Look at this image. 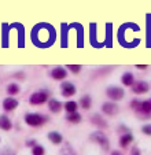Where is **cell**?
I'll return each instance as SVG.
<instances>
[{
	"label": "cell",
	"mask_w": 151,
	"mask_h": 155,
	"mask_svg": "<svg viewBox=\"0 0 151 155\" xmlns=\"http://www.w3.org/2000/svg\"><path fill=\"white\" fill-rule=\"evenodd\" d=\"M131 107L133 108L136 113H142V114H144V113H151V99L143 100V102L135 99V100H132Z\"/></svg>",
	"instance_id": "1"
},
{
	"label": "cell",
	"mask_w": 151,
	"mask_h": 155,
	"mask_svg": "<svg viewBox=\"0 0 151 155\" xmlns=\"http://www.w3.org/2000/svg\"><path fill=\"white\" fill-rule=\"evenodd\" d=\"M91 140L98 143L99 146H102L103 150H109V147H110V141H109V139L106 137V135L103 132H99V130L93 132L92 135H91Z\"/></svg>",
	"instance_id": "2"
},
{
	"label": "cell",
	"mask_w": 151,
	"mask_h": 155,
	"mask_svg": "<svg viewBox=\"0 0 151 155\" xmlns=\"http://www.w3.org/2000/svg\"><path fill=\"white\" fill-rule=\"evenodd\" d=\"M106 95H107L109 97H110L111 100H114V102H117V100H121L122 97H124L125 92L122 88L119 87H109L107 88V91H106Z\"/></svg>",
	"instance_id": "3"
},
{
	"label": "cell",
	"mask_w": 151,
	"mask_h": 155,
	"mask_svg": "<svg viewBox=\"0 0 151 155\" xmlns=\"http://www.w3.org/2000/svg\"><path fill=\"white\" fill-rule=\"evenodd\" d=\"M45 120L47 118L41 117L40 114H26L25 115V121H26V124L30 126H40L45 122Z\"/></svg>",
	"instance_id": "4"
},
{
	"label": "cell",
	"mask_w": 151,
	"mask_h": 155,
	"mask_svg": "<svg viewBox=\"0 0 151 155\" xmlns=\"http://www.w3.org/2000/svg\"><path fill=\"white\" fill-rule=\"evenodd\" d=\"M47 99H48V92L47 91H39V92H35V94L30 96V103L32 104H43V103L47 102Z\"/></svg>",
	"instance_id": "5"
},
{
	"label": "cell",
	"mask_w": 151,
	"mask_h": 155,
	"mask_svg": "<svg viewBox=\"0 0 151 155\" xmlns=\"http://www.w3.org/2000/svg\"><path fill=\"white\" fill-rule=\"evenodd\" d=\"M148 84L146 81H137L132 85V92L136 95H142V94H147L148 92Z\"/></svg>",
	"instance_id": "6"
},
{
	"label": "cell",
	"mask_w": 151,
	"mask_h": 155,
	"mask_svg": "<svg viewBox=\"0 0 151 155\" xmlns=\"http://www.w3.org/2000/svg\"><path fill=\"white\" fill-rule=\"evenodd\" d=\"M102 111L105 113L106 115L113 117V115H116L117 113H118V106H117L116 103H113V102H107V103H105V104L102 106Z\"/></svg>",
	"instance_id": "7"
},
{
	"label": "cell",
	"mask_w": 151,
	"mask_h": 155,
	"mask_svg": "<svg viewBox=\"0 0 151 155\" xmlns=\"http://www.w3.org/2000/svg\"><path fill=\"white\" fill-rule=\"evenodd\" d=\"M61 89H62V95L65 97H70L76 94V87L73 84H70V82H62Z\"/></svg>",
	"instance_id": "8"
},
{
	"label": "cell",
	"mask_w": 151,
	"mask_h": 155,
	"mask_svg": "<svg viewBox=\"0 0 151 155\" xmlns=\"http://www.w3.org/2000/svg\"><path fill=\"white\" fill-rule=\"evenodd\" d=\"M17 104H18V102L15 99L7 97V99H4V102H3V108L6 111H11V110H14V108L17 107Z\"/></svg>",
	"instance_id": "9"
},
{
	"label": "cell",
	"mask_w": 151,
	"mask_h": 155,
	"mask_svg": "<svg viewBox=\"0 0 151 155\" xmlns=\"http://www.w3.org/2000/svg\"><path fill=\"white\" fill-rule=\"evenodd\" d=\"M121 81H122V84L125 85V87H132V85L135 84V80H133V74L132 73H124L122 74V77H121Z\"/></svg>",
	"instance_id": "10"
},
{
	"label": "cell",
	"mask_w": 151,
	"mask_h": 155,
	"mask_svg": "<svg viewBox=\"0 0 151 155\" xmlns=\"http://www.w3.org/2000/svg\"><path fill=\"white\" fill-rule=\"evenodd\" d=\"M66 70L63 68H55L52 71H51V76L54 77L55 80H63L66 77Z\"/></svg>",
	"instance_id": "11"
},
{
	"label": "cell",
	"mask_w": 151,
	"mask_h": 155,
	"mask_svg": "<svg viewBox=\"0 0 151 155\" xmlns=\"http://www.w3.org/2000/svg\"><path fill=\"white\" fill-rule=\"evenodd\" d=\"M132 141H133V136H132V133H129V132L119 137V144H121V147H128Z\"/></svg>",
	"instance_id": "12"
},
{
	"label": "cell",
	"mask_w": 151,
	"mask_h": 155,
	"mask_svg": "<svg viewBox=\"0 0 151 155\" xmlns=\"http://www.w3.org/2000/svg\"><path fill=\"white\" fill-rule=\"evenodd\" d=\"M48 139H49V141L54 143V144H61L62 143V135L58 133V132H49Z\"/></svg>",
	"instance_id": "13"
},
{
	"label": "cell",
	"mask_w": 151,
	"mask_h": 155,
	"mask_svg": "<svg viewBox=\"0 0 151 155\" xmlns=\"http://www.w3.org/2000/svg\"><path fill=\"white\" fill-rule=\"evenodd\" d=\"M0 128L3 129V130H8L11 129V121L7 115H2L0 117Z\"/></svg>",
	"instance_id": "14"
},
{
	"label": "cell",
	"mask_w": 151,
	"mask_h": 155,
	"mask_svg": "<svg viewBox=\"0 0 151 155\" xmlns=\"http://www.w3.org/2000/svg\"><path fill=\"white\" fill-rule=\"evenodd\" d=\"M48 107H49V110H51L52 113H59L61 111V108H62V106L56 99H51L48 102Z\"/></svg>",
	"instance_id": "15"
},
{
	"label": "cell",
	"mask_w": 151,
	"mask_h": 155,
	"mask_svg": "<svg viewBox=\"0 0 151 155\" xmlns=\"http://www.w3.org/2000/svg\"><path fill=\"white\" fill-rule=\"evenodd\" d=\"M92 124L96 126H99V128H106V121L98 114L92 117Z\"/></svg>",
	"instance_id": "16"
},
{
	"label": "cell",
	"mask_w": 151,
	"mask_h": 155,
	"mask_svg": "<svg viewBox=\"0 0 151 155\" xmlns=\"http://www.w3.org/2000/svg\"><path fill=\"white\" fill-rule=\"evenodd\" d=\"M65 110H66L69 114H73V113H77V103L73 102V100H70V102H67L66 104H65Z\"/></svg>",
	"instance_id": "17"
},
{
	"label": "cell",
	"mask_w": 151,
	"mask_h": 155,
	"mask_svg": "<svg viewBox=\"0 0 151 155\" xmlns=\"http://www.w3.org/2000/svg\"><path fill=\"white\" fill-rule=\"evenodd\" d=\"M66 120L69 121V122H72V124H79L80 121H81V115H80L79 113H73V114H67Z\"/></svg>",
	"instance_id": "18"
},
{
	"label": "cell",
	"mask_w": 151,
	"mask_h": 155,
	"mask_svg": "<svg viewBox=\"0 0 151 155\" xmlns=\"http://www.w3.org/2000/svg\"><path fill=\"white\" fill-rule=\"evenodd\" d=\"M80 104H81V107H82V108L88 110V108L91 107V96H88V95L82 96V97H81V100H80Z\"/></svg>",
	"instance_id": "19"
},
{
	"label": "cell",
	"mask_w": 151,
	"mask_h": 155,
	"mask_svg": "<svg viewBox=\"0 0 151 155\" xmlns=\"http://www.w3.org/2000/svg\"><path fill=\"white\" fill-rule=\"evenodd\" d=\"M59 155H77V154L73 151V148L69 146V144H65V146L62 147L61 154H59Z\"/></svg>",
	"instance_id": "20"
},
{
	"label": "cell",
	"mask_w": 151,
	"mask_h": 155,
	"mask_svg": "<svg viewBox=\"0 0 151 155\" xmlns=\"http://www.w3.org/2000/svg\"><path fill=\"white\" fill-rule=\"evenodd\" d=\"M18 91H19V88H18L17 84H10L8 88H7V92H8L10 95H15L18 94Z\"/></svg>",
	"instance_id": "21"
},
{
	"label": "cell",
	"mask_w": 151,
	"mask_h": 155,
	"mask_svg": "<svg viewBox=\"0 0 151 155\" xmlns=\"http://www.w3.org/2000/svg\"><path fill=\"white\" fill-rule=\"evenodd\" d=\"M32 152H33V155H44V148L41 146H35L33 147V150H32Z\"/></svg>",
	"instance_id": "22"
},
{
	"label": "cell",
	"mask_w": 151,
	"mask_h": 155,
	"mask_svg": "<svg viewBox=\"0 0 151 155\" xmlns=\"http://www.w3.org/2000/svg\"><path fill=\"white\" fill-rule=\"evenodd\" d=\"M142 132L144 133V135L151 136V124H147V125L143 126V128H142Z\"/></svg>",
	"instance_id": "23"
},
{
	"label": "cell",
	"mask_w": 151,
	"mask_h": 155,
	"mask_svg": "<svg viewBox=\"0 0 151 155\" xmlns=\"http://www.w3.org/2000/svg\"><path fill=\"white\" fill-rule=\"evenodd\" d=\"M67 69H70V70L73 71V73H79L80 69H81V64H67Z\"/></svg>",
	"instance_id": "24"
},
{
	"label": "cell",
	"mask_w": 151,
	"mask_h": 155,
	"mask_svg": "<svg viewBox=\"0 0 151 155\" xmlns=\"http://www.w3.org/2000/svg\"><path fill=\"white\" fill-rule=\"evenodd\" d=\"M131 155H140V151H139V148H136V147H135V148L132 150Z\"/></svg>",
	"instance_id": "25"
},
{
	"label": "cell",
	"mask_w": 151,
	"mask_h": 155,
	"mask_svg": "<svg viewBox=\"0 0 151 155\" xmlns=\"http://www.w3.org/2000/svg\"><path fill=\"white\" fill-rule=\"evenodd\" d=\"M111 155H124V154H122V152H119L118 150H114V151L111 152Z\"/></svg>",
	"instance_id": "26"
},
{
	"label": "cell",
	"mask_w": 151,
	"mask_h": 155,
	"mask_svg": "<svg viewBox=\"0 0 151 155\" xmlns=\"http://www.w3.org/2000/svg\"><path fill=\"white\" fill-rule=\"evenodd\" d=\"M147 68V64H143V66H140V64H137V69H146Z\"/></svg>",
	"instance_id": "27"
}]
</instances>
